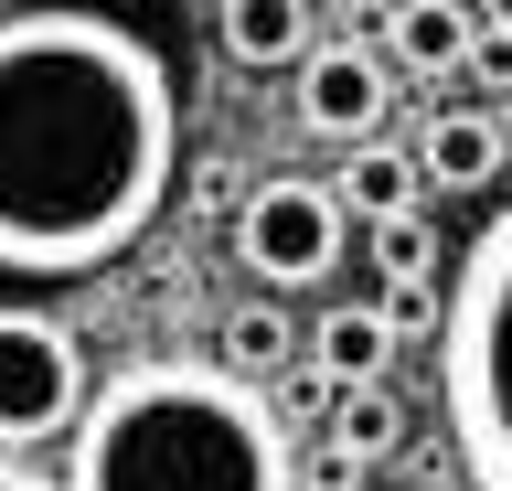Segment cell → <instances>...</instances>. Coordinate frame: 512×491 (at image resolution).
<instances>
[{
  "mask_svg": "<svg viewBox=\"0 0 512 491\" xmlns=\"http://www.w3.org/2000/svg\"><path fill=\"white\" fill-rule=\"evenodd\" d=\"M438 406L470 491H512V203L480 214V235L448 267L438 310Z\"/></svg>",
  "mask_w": 512,
  "mask_h": 491,
  "instance_id": "3",
  "label": "cell"
},
{
  "mask_svg": "<svg viewBox=\"0 0 512 491\" xmlns=\"http://www.w3.org/2000/svg\"><path fill=\"white\" fill-rule=\"evenodd\" d=\"M299 353V331H288V310L278 299H246V310H235V321H224V374H278V363Z\"/></svg>",
  "mask_w": 512,
  "mask_h": 491,
  "instance_id": "14",
  "label": "cell"
},
{
  "mask_svg": "<svg viewBox=\"0 0 512 491\" xmlns=\"http://www.w3.org/2000/svg\"><path fill=\"white\" fill-rule=\"evenodd\" d=\"M214 33H224V54H235V65H288V54H299V65H310L320 54V11H299V0H235V11H214Z\"/></svg>",
  "mask_w": 512,
  "mask_h": 491,
  "instance_id": "8",
  "label": "cell"
},
{
  "mask_svg": "<svg viewBox=\"0 0 512 491\" xmlns=\"http://www.w3.org/2000/svg\"><path fill=\"white\" fill-rule=\"evenodd\" d=\"M64 491H299L288 417L224 363H128L64 438Z\"/></svg>",
  "mask_w": 512,
  "mask_h": 491,
  "instance_id": "2",
  "label": "cell"
},
{
  "mask_svg": "<svg viewBox=\"0 0 512 491\" xmlns=\"http://www.w3.org/2000/svg\"><path fill=\"white\" fill-rule=\"evenodd\" d=\"M470 65L491 75V86H502V107H512V22H491V11H480V43H470Z\"/></svg>",
  "mask_w": 512,
  "mask_h": 491,
  "instance_id": "15",
  "label": "cell"
},
{
  "mask_svg": "<svg viewBox=\"0 0 512 491\" xmlns=\"http://www.w3.org/2000/svg\"><path fill=\"white\" fill-rule=\"evenodd\" d=\"M512 161V139L491 107H448V118H427V139H416V171L438 182V193H491Z\"/></svg>",
  "mask_w": 512,
  "mask_h": 491,
  "instance_id": "7",
  "label": "cell"
},
{
  "mask_svg": "<svg viewBox=\"0 0 512 491\" xmlns=\"http://www.w3.org/2000/svg\"><path fill=\"white\" fill-rule=\"evenodd\" d=\"M235 257L267 289H320L342 267V193H320V182H256V203L235 214Z\"/></svg>",
  "mask_w": 512,
  "mask_h": 491,
  "instance_id": "5",
  "label": "cell"
},
{
  "mask_svg": "<svg viewBox=\"0 0 512 491\" xmlns=\"http://www.w3.org/2000/svg\"><path fill=\"white\" fill-rule=\"evenodd\" d=\"M384 33L406 43V65H459L480 43V11H459V0H406V11H384Z\"/></svg>",
  "mask_w": 512,
  "mask_h": 491,
  "instance_id": "12",
  "label": "cell"
},
{
  "mask_svg": "<svg viewBox=\"0 0 512 491\" xmlns=\"http://www.w3.org/2000/svg\"><path fill=\"white\" fill-rule=\"evenodd\" d=\"M75 417H86L75 331L54 310H11L0 299V459L32 449V438H75Z\"/></svg>",
  "mask_w": 512,
  "mask_h": 491,
  "instance_id": "4",
  "label": "cell"
},
{
  "mask_svg": "<svg viewBox=\"0 0 512 491\" xmlns=\"http://www.w3.org/2000/svg\"><path fill=\"white\" fill-rule=\"evenodd\" d=\"M0 491H43V481H32V470H22V459H0Z\"/></svg>",
  "mask_w": 512,
  "mask_h": 491,
  "instance_id": "16",
  "label": "cell"
},
{
  "mask_svg": "<svg viewBox=\"0 0 512 491\" xmlns=\"http://www.w3.org/2000/svg\"><path fill=\"white\" fill-rule=\"evenodd\" d=\"M182 86L118 11H0V278H96L160 225Z\"/></svg>",
  "mask_w": 512,
  "mask_h": 491,
  "instance_id": "1",
  "label": "cell"
},
{
  "mask_svg": "<svg viewBox=\"0 0 512 491\" xmlns=\"http://www.w3.org/2000/svg\"><path fill=\"white\" fill-rule=\"evenodd\" d=\"M395 438H406V406H395V385H352V395H331V459H342V470L384 459Z\"/></svg>",
  "mask_w": 512,
  "mask_h": 491,
  "instance_id": "11",
  "label": "cell"
},
{
  "mask_svg": "<svg viewBox=\"0 0 512 491\" xmlns=\"http://www.w3.org/2000/svg\"><path fill=\"white\" fill-rule=\"evenodd\" d=\"M384 353H395V331H384L374 299H331V321H320V374H331V395L384 385Z\"/></svg>",
  "mask_w": 512,
  "mask_h": 491,
  "instance_id": "9",
  "label": "cell"
},
{
  "mask_svg": "<svg viewBox=\"0 0 512 491\" xmlns=\"http://www.w3.org/2000/svg\"><path fill=\"white\" fill-rule=\"evenodd\" d=\"M502 139H512V107H502Z\"/></svg>",
  "mask_w": 512,
  "mask_h": 491,
  "instance_id": "17",
  "label": "cell"
},
{
  "mask_svg": "<svg viewBox=\"0 0 512 491\" xmlns=\"http://www.w3.org/2000/svg\"><path fill=\"white\" fill-rule=\"evenodd\" d=\"M374 267H384V299L438 289V278H448V257H438V225H427V214H395V225H374Z\"/></svg>",
  "mask_w": 512,
  "mask_h": 491,
  "instance_id": "13",
  "label": "cell"
},
{
  "mask_svg": "<svg viewBox=\"0 0 512 491\" xmlns=\"http://www.w3.org/2000/svg\"><path fill=\"white\" fill-rule=\"evenodd\" d=\"M416 193H427V171H416V150H395V139H374V150L342 161V214L395 225V214H416Z\"/></svg>",
  "mask_w": 512,
  "mask_h": 491,
  "instance_id": "10",
  "label": "cell"
},
{
  "mask_svg": "<svg viewBox=\"0 0 512 491\" xmlns=\"http://www.w3.org/2000/svg\"><path fill=\"white\" fill-rule=\"evenodd\" d=\"M299 129L374 150V129H384V65L363 54V43H320L310 65H299Z\"/></svg>",
  "mask_w": 512,
  "mask_h": 491,
  "instance_id": "6",
  "label": "cell"
}]
</instances>
